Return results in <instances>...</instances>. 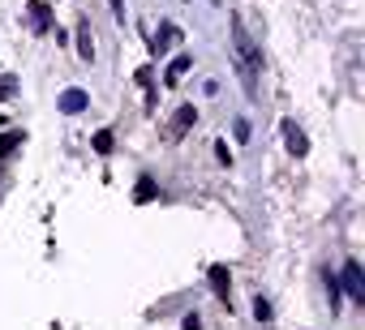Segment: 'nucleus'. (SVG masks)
Masks as SVG:
<instances>
[{
	"mask_svg": "<svg viewBox=\"0 0 365 330\" xmlns=\"http://www.w3.org/2000/svg\"><path fill=\"white\" fill-rule=\"evenodd\" d=\"M232 47H236V56H241V69H245V90L254 94V73L262 69V56H258L254 39L245 35V22H241V17H232Z\"/></svg>",
	"mask_w": 365,
	"mask_h": 330,
	"instance_id": "obj_1",
	"label": "nucleus"
},
{
	"mask_svg": "<svg viewBox=\"0 0 365 330\" xmlns=\"http://www.w3.org/2000/svg\"><path fill=\"white\" fill-rule=\"evenodd\" d=\"M284 142H288V155H297V159L309 155V142H305V133H301L292 120H284Z\"/></svg>",
	"mask_w": 365,
	"mask_h": 330,
	"instance_id": "obj_2",
	"label": "nucleus"
},
{
	"mask_svg": "<svg viewBox=\"0 0 365 330\" xmlns=\"http://www.w3.org/2000/svg\"><path fill=\"white\" fill-rule=\"evenodd\" d=\"M344 288H348V296H352V300H365V274H361V266H357V262H348V266H344Z\"/></svg>",
	"mask_w": 365,
	"mask_h": 330,
	"instance_id": "obj_3",
	"label": "nucleus"
},
{
	"mask_svg": "<svg viewBox=\"0 0 365 330\" xmlns=\"http://www.w3.org/2000/svg\"><path fill=\"white\" fill-rule=\"evenodd\" d=\"M86 108H90V94H86V90H65V94H60V112L73 116V112H86Z\"/></svg>",
	"mask_w": 365,
	"mask_h": 330,
	"instance_id": "obj_4",
	"label": "nucleus"
},
{
	"mask_svg": "<svg viewBox=\"0 0 365 330\" xmlns=\"http://www.w3.org/2000/svg\"><path fill=\"white\" fill-rule=\"evenodd\" d=\"M181 43V31L177 26H159V35H155V43H151V52L159 56V52H172V47Z\"/></svg>",
	"mask_w": 365,
	"mask_h": 330,
	"instance_id": "obj_5",
	"label": "nucleus"
},
{
	"mask_svg": "<svg viewBox=\"0 0 365 330\" xmlns=\"http://www.w3.org/2000/svg\"><path fill=\"white\" fill-rule=\"evenodd\" d=\"M211 288H215L219 300H228V292H232V274H228V266H211Z\"/></svg>",
	"mask_w": 365,
	"mask_h": 330,
	"instance_id": "obj_6",
	"label": "nucleus"
},
{
	"mask_svg": "<svg viewBox=\"0 0 365 330\" xmlns=\"http://www.w3.org/2000/svg\"><path fill=\"white\" fill-rule=\"evenodd\" d=\"M193 120H198V112L193 108H177V120H172V138H185L193 129Z\"/></svg>",
	"mask_w": 365,
	"mask_h": 330,
	"instance_id": "obj_7",
	"label": "nucleus"
},
{
	"mask_svg": "<svg viewBox=\"0 0 365 330\" xmlns=\"http://www.w3.org/2000/svg\"><path fill=\"white\" fill-rule=\"evenodd\" d=\"M189 65H193L189 56H177L172 65H168V78H163V82H168V86H181V82H185V73H189Z\"/></svg>",
	"mask_w": 365,
	"mask_h": 330,
	"instance_id": "obj_8",
	"label": "nucleus"
},
{
	"mask_svg": "<svg viewBox=\"0 0 365 330\" xmlns=\"http://www.w3.org/2000/svg\"><path fill=\"white\" fill-rule=\"evenodd\" d=\"M47 22H52V17H47V5H43V0H31V31H47Z\"/></svg>",
	"mask_w": 365,
	"mask_h": 330,
	"instance_id": "obj_9",
	"label": "nucleus"
},
{
	"mask_svg": "<svg viewBox=\"0 0 365 330\" xmlns=\"http://www.w3.org/2000/svg\"><path fill=\"white\" fill-rule=\"evenodd\" d=\"M78 52H82V60L95 56V39H90V26H86V22H78Z\"/></svg>",
	"mask_w": 365,
	"mask_h": 330,
	"instance_id": "obj_10",
	"label": "nucleus"
},
{
	"mask_svg": "<svg viewBox=\"0 0 365 330\" xmlns=\"http://www.w3.org/2000/svg\"><path fill=\"white\" fill-rule=\"evenodd\" d=\"M151 197H159V185L142 176V181H138V189H133V201H151Z\"/></svg>",
	"mask_w": 365,
	"mask_h": 330,
	"instance_id": "obj_11",
	"label": "nucleus"
},
{
	"mask_svg": "<svg viewBox=\"0 0 365 330\" xmlns=\"http://www.w3.org/2000/svg\"><path fill=\"white\" fill-rule=\"evenodd\" d=\"M95 150H99V155H112V133L108 129H99V133H95V142H90Z\"/></svg>",
	"mask_w": 365,
	"mask_h": 330,
	"instance_id": "obj_12",
	"label": "nucleus"
},
{
	"mask_svg": "<svg viewBox=\"0 0 365 330\" xmlns=\"http://www.w3.org/2000/svg\"><path fill=\"white\" fill-rule=\"evenodd\" d=\"M17 146H22V138H17V133H5V138H0V159H5V155H13Z\"/></svg>",
	"mask_w": 365,
	"mask_h": 330,
	"instance_id": "obj_13",
	"label": "nucleus"
},
{
	"mask_svg": "<svg viewBox=\"0 0 365 330\" xmlns=\"http://www.w3.org/2000/svg\"><path fill=\"white\" fill-rule=\"evenodd\" d=\"M254 317H258V322H271V304H266L262 296L254 300Z\"/></svg>",
	"mask_w": 365,
	"mask_h": 330,
	"instance_id": "obj_14",
	"label": "nucleus"
},
{
	"mask_svg": "<svg viewBox=\"0 0 365 330\" xmlns=\"http://www.w3.org/2000/svg\"><path fill=\"white\" fill-rule=\"evenodd\" d=\"M17 94V82L13 78H0V99H13Z\"/></svg>",
	"mask_w": 365,
	"mask_h": 330,
	"instance_id": "obj_15",
	"label": "nucleus"
},
{
	"mask_svg": "<svg viewBox=\"0 0 365 330\" xmlns=\"http://www.w3.org/2000/svg\"><path fill=\"white\" fill-rule=\"evenodd\" d=\"M108 5H112V13H116L120 22H125V0H108Z\"/></svg>",
	"mask_w": 365,
	"mask_h": 330,
	"instance_id": "obj_16",
	"label": "nucleus"
},
{
	"mask_svg": "<svg viewBox=\"0 0 365 330\" xmlns=\"http://www.w3.org/2000/svg\"><path fill=\"white\" fill-rule=\"evenodd\" d=\"M0 124H5V120H0Z\"/></svg>",
	"mask_w": 365,
	"mask_h": 330,
	"instance_id": "obj_17",
	"label": "nucleus"
}]
</instances>
